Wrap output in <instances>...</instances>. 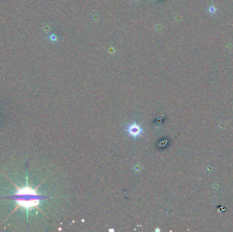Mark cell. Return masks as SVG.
<instances>
[{
  "label": "cell",
  "instance_id": "6da1fadb",
  "mask_svg": "<svg viewBox=\"0 0 233 232\" xmlns=\"http://www.w3.org/2000/svg\"><path fill=\"white\" fill-rule=\"evenodd\" d=\"M14 185L17 188V191L13 195L9 197H5L4 198H8L12 200L16 201L18 203V206L16 208L17 209L19 207L21 206L27 210L28 215V210L34 207L38 206L40 201L42 199L47 198V197L40 195L36 193V189H33L27 184V185L23 188H19L15 184ZM15 209V210H16Z\"/></svg>",
  "mask_w": 233,
  "mask_h": 232
},
{
  "label": "cell",
  "instance_id": "7a4b0ae2",
  "mask_svg": "<svg viewBox=\"0 0 233 232\" xmlns=\"http://www.w3.org/2000/svg\"><path fill=\"white\" fill-rule=\"evenodd\" d=\"M143 130L142 128L141 127V126L136 124L134 122L132 124H130L127 126V132L129 136H132L133 137H138L141 136V134L143 133Z\"/></svg>",
  "mask_w": 233,
  "mask_h": 232
},
{
  "label": "cell",
  "instance_id": "3957f363",
  "mask_svg": "<svg viewBox=\"0 0 233 232\" xmlns=\"http://www.w3.org/2000/svg\"><path fill=\"white\" fill-rule=\"evenodd\" d=\"M156 231H160V230H159V229H156Z\"/></svg>",
  "mask_w": 233,
  "mask_h": 232
}]
</instances>
